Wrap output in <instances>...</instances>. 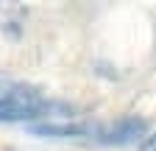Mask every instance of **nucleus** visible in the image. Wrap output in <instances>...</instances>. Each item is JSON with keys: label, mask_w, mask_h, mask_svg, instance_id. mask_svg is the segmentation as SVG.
<instances>
[{"label": "nucleus", "mask_w": 156, "mask_h": 151, "mask_svg": "<svg viewBox=\"0 0 156 151\" xmlns=\"http://www.w3.org/2000/svg\"><path fill=\"white\" fill-rule=\"evenodd\" d=\"M151 131V120L142 118V115H123L117 120H109V123H101L95 134V143L101 145H134V143H145Z\"/></svg>", "instance_id": "obj_1"}, {"label": "nucleus", "mask_w": 156, "mask_h": 151, "mask_svg": "<svg viewBox=\"0 0 156 151\" xmlns=\"http://www.w3.org/2000/svg\"><path fill=\"white\" fill-rule=\"evenodd\" d=\"M140 151H156V131L145 137V143L140 145Z\"/></svg>", "instance_id": "obj_3"}, {"label": "nucleus", "mask_w": 156, "mask_h": 151, "mask_svg": "<svg viewBox=\"0 0 156 151\" xmlns=\"http://www.w3.org/2000/svg\"><path fill=\"white\" fill-rule=\"evenodd\" d=\"M101 123L98 120H48V123H34L28 126L31 134L36 137H50V140H75V137H89L95 140Z\"/></svg>", "instance_id": "obj_2"}, {"label": "nucleus", "mask_w": 156, "mask_h": 151, "mask_svg": "<svg viewBox=\"0 0 156 151\" xmlns=\"http://www.w3.org/2000/svg\"><path fill=\"white\" fill-rule=\"evenodd\" d=\"M11 84H14L11 79H3V76H0V98H3V95H6V92L11 90Z\"/></svg>", "instance_id": "obj_4"}]
</instances>
